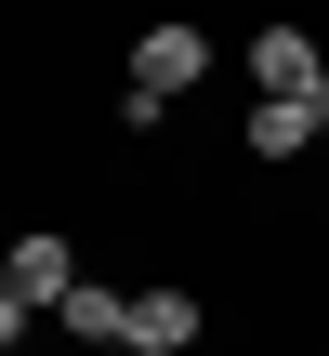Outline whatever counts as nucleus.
I'll return each instance as SVG.
<instances>
[{
    "label": "nucleus",
    "mask_w": 329,
    "mask_h": 356,
    "mask_svg": "<svg viewBox=\"0 0 329 356\" xmlns=\"http://www.w3.org/2000/svg\"><path fill=\"white\" fill-rule=\"evenodd\" d=\"M211 79V26H185V13H158V26H132V79H119V132H158L185 92Z\"/></svg>",
    "instance_id": "1"
},
{
    "label": "nucleus",
    "mask_w": 329,
    "mask_h": 356,
    "mask_svg": "<svg viewBox=\"0 0 329 356\" xmlns=\"http://www.w3.org/2000/svg\"><path fill=\"white\" fill-rule=\"evenodd\" d=\"M211 343V304L185 291V277H145L132 291V330H119V356H198Z\"/></svg>",
    "instance_id": "3"
},
{
    "label": "nucleus",
    "mask_w": 329,
    "mask_h": 356,
    "mask_svg": "<svg viewBox=\"0 0 329 356\" xmlns=\"http://www.w3.org/2000/svg\"><path fill=\"white\" fill-rule=\"evenodd\" d=\"M237 66H251L264 106H329V40H317V26H290V13H264Z\"/></svg>",
    "instance_id": "2"
},
{
    "label": "nucleus",
    "mask_w": 329,
    "mask_h": 356,
    "mask_svg": "<svg viewBox=\"0 0 329 356\" xmlns=\"http://www.w3.org/2000/svg\"><path fill=\"white\" fill-rule=\"evenodd\" d=\"M0 264H13V291H26L40 317L79 291V251H66V225H26V238H0Z\"/></svg>",
    "instance_id": "4"
},
{
    "label": "nucleus",
    "mask_w": 329,
    "mask_h": 356,
    "mask_svg": "<svg viewBox=\"0 0 329 356\" xmlns=\"http://www.w3.org/2000/svg\"><path fill=\"white\" fill-rule=\"evenodd\" d=\"M317 132H329V106H251V132H237V145H251L264 172H290V159H317Z\"/></svg>",
    "instance_id": "6"
},
{
    "label": "nucleus",
    "mask_w": 329,
    "mask_h": 356,
    "mask_svg": "<svg viewBox=\"0 0 329 356\" xmlns=\"http://www.w3.org/2000/svg\"><path fill=\"white\" fill-rule=\"evenodd\" d=\"M26 330H40V304H26V291H13V264H0V356L26 343Z\"/></svg>",
    "instance_id": "7"
},
{
    "label": "nucleus",
    "mask_w": 329,
    "mask_h": 356,
    "mask_svg": "<svg viewBox=\"0 0 329 356\" xmlns=\"http://www.w3.org/2000/svg\"><path fill=\"white\" fill-rule=\"evenodd\" d=\"M53 330H66V343H92V356H119V330H132V291H119V277H79V291L53 304Z\"/></svg>",
    "instance_id": "5"
}]
</instances>
